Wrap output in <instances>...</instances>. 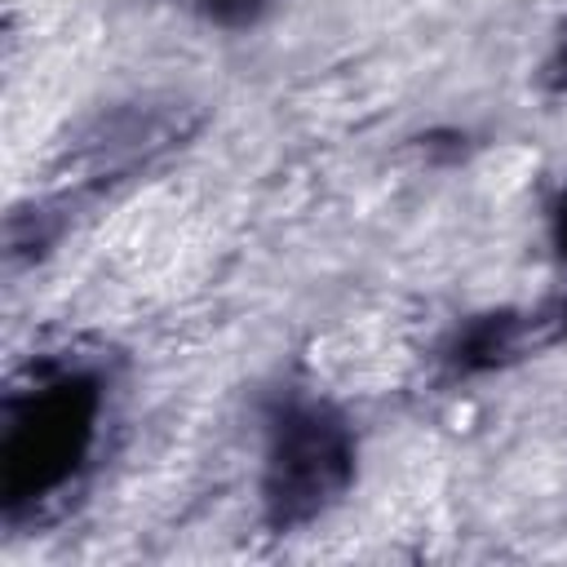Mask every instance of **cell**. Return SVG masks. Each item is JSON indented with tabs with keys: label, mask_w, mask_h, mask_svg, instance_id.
I'll return each instance as SVG.
<instances>
[{
	"label": "cell",
	"mask_w": 567,
	"mask_h": 567,
	"mask_svg": "<svg viewBox=\"0 0 567 567\" xmlns=\"http://www.w3.org/2000/svg\"><path fill=\"white\" fill-rule=\"evenodd\" d=\"M270 0H190V9L213 22V27H226V31H248L261 22Z\"/></svg>",
	"instance_id": "obj_4"
},
{
	"label": "cell",
	"mask_w": 567,
	"mask_h": 567,
	"mask_svg": "<svg viewBox=\"0 0 567 567\" xmlns=\"http://www.w3.org/2000/svg\"><path fill=\"white\" fill-rule=\"evenodd\" d=\"M354 483L350 421L310 394H279L266 408L261 518L270 532H297L323 518Z\"/></svg>",
	"instance_id": "obj_2"
},
{
	"label": "cell",
	"mask_w": 567,
	"mask_h": 567,
	"mask_svg": "<svg viewBox=\"0 0 567 567\" xmlns=\"http://www.w3.org/2000/svg\"><path fill=\"white\" fill-rule=\"evenodd\" d=\"M204 128V106L186 93H137L89 115L62 146L53 173L71 195L102 190L111 182L151 168L159 155L186 146Z\"/></svg>",
	"instance_id": "obj_3"
},
{
	"label": "cell",
	"mask_w": 567,
	"mask_h": 567,
	"mask_svg": "<svg viewBox=\"0 0 567 567\" xmlns=\"http://www.w3.org/2000/svg\"><path fill=\"white\" fill-rule=\"evenodd\" d=\"M554 239H558V248L567 252V186H563V195H558V204H554Z\"/></svg>",
	"instance_id": "obj_5"
},
{
	"label": "cell",
	"mask_w": 567,
	"mask_h": 567,
	"mask_svg": "<svg viewBox=\"0 0 567 567\" xmlns=\"http://www.w3.org/2000/svg\"><path fill=\"white\" fill-rule=\"evenodd\" d=\"M111 403V354L84 341L40 350L0 399V509L9 527H44L84 492Z\"/></svg>",
	"instance_id": "obj_1"
}]
</instances>
